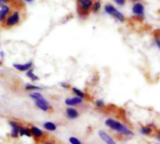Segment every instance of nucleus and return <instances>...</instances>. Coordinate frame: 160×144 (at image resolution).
I'll return each instance as SVG.
<instances>
[{
	"instance_id": "obj_24",
	"label": "nucleus",
	"mask_w": 160,
	"mask_h": 144,
	"mask_svg": "<svg viewBox=\"0 0 160 144\" xmlns=\"http://www.w3.org/2000/svg\"><path fill=\"white\" fill-rule=\"evenodd\" d=\"M60 85H61L62 88H64V89H69V88H70V85H69L68 83H67V82H61Z\"/></svg>"
},
{
	"instance_id": "obj_30",
	"label": "nucleus",
	"mask_w": 160,
	"mask_h": 144,
	"mask_svg": "<svg viewBox=\"0 0 160 144\" xmlns=\"http://www.w3.org/2000/svg\"><path fill=\"white\" fill-rule=\"evenodd\" d=\"M26 1H32V0H26Z\"/></svg>"
},
{
	"instance_id": "obj_13",
	"label": "nucleus",
	"mask_w": 160,
	"mask_h": 144,
	"mask_svg": "<svg viewBox=\"0 0 160 144\" xmlns=\"http://www.w3.org/2000/svg\"><path fill=\"white\" fill-rule=\"evenodd\" d=\"M132 12H133V14H135L137 16L142 17L144 15V6L140 2H137L132 7Z\"/></svg>"
},
{
	"instance_id": "obj_25",
	"label": "nucleus",
	"mask_w": 160,
	"mask_h": 144,
	"mask_svg": "<svg viewBox=\"0 0 160 144\" xmlns=\"http://www.w3.org/2000/svg\"><path fill=\"white\" fill-rule=\"evenodd\" d=\"M154 137H155L158 141H159L160 142V128H158V130H157L156 134L154 135Z\"/></svg>"
},
{
	"instance_id": "obj_29",
	"label": "nucleus",
	"mask_w": 160,
	"mask_h": 144,
	"mask_svg": "<svg viewBox=\"0 0 160 144\" xmlns=\"http://www.w3.org/2000/svg\"><path fill=\"white\" fill-rule=\"evenodd\" d=\"M0 54H1V56H2V58H4V52H0Z\"/></svg>"
},
{
	"instance_id": "obj_3",
	"label": "nucleus",
	"mask_w": 160,
	"mask_h": 144,
	"mask_svg": "<svg viewBox=\"0 0 160 144\" xmlns=\"http://www.w3.org/2000/svg\"><path fill=\"white\" fill-rule=\"evenodd\" d=\"M78 11L81 15H88V11L93 7L92 0H77Z\"/></svg>"
},
{
	"instance_id": "obj_14",
	"label": "nucleus",
	"mask_w": 160,
	"mask_h": 144,
	"mask_svg": "<svg viewBox=\"0 0 160 144\" xmlns=\"http://www.w3.org/2000/svg\"><path fill=\"white\" fill-rule=\"evenodd\" d=\"M71 91H72V93L74 94L75 97H80V98H82L83 100L87 99V95L82 90L79 89L78 87H71Z\"/></svg>"
},
{
	"instance_id": "obj_20",
	"label": "nucleus",
	"mask_w": 160,
	"mask_h": 144,
	"mask_svg": "<svg viewBox=\"0 0 160 144\" xmlns=\"http://www.w3.org/2000/svg\"><path fill=\"white\" fill-rule=\"evenodd\" d=\"M95 106L97 107V109H98V110H100V111H102V110H104V109L107 108L106 103H105L104 100H102V99H97V100L95 101Z\"/></svg>"
},
{
	"instance_id": "obj_12",
	"label": "nucleus",
	"mask_w": 160,
	"mask_h": 144,
	"mask_svg": "<svg viewBox=\"0 0 160 144\" xmlns=\"http://www.w3.org/2000/svg\"><path fill=\"white\" fill-rule=\"evenodd\" d=\"M20 21V16L18 12H14L13 14H11L6 21V26H13L15 24H17Z\"/></svg>"
},
{
	"instance_id": "obj_19",
	"label": "nucleus",
	"mask_w": 160,
	"mask_h": 144,
	"mask_svg": "<svg viewBox=\"0 0 160 144\" xmlns=\"http://www.w3.org/2000/svg\"><path fill=\"white\" fill-rule=\"evenodd\" d=\"M26 76L32 81V82H37V81H38L39 80V78L35 74V72H34V70H33V68H31V69H29L28 71H26Z\"/></svg>"
},
{
	"instance_id": "obj_27",
	"label": "nucleus",
	"mask_w": 160,
	"mask_h": 144,
	"mask_svg": "<svg viewBox=\"0 0 160 144\" xmlns=\"http://www.w3.org/2000/svg\"><path fill=\"white\" fill-rule=\"evenodd\" d=\"M114 1H115V3H116L117 5H119V6H123V5L126 4V0H114Z\"/></svg>"
},
{
	"instance_id": "obj_28",
	"label": "nucleus",
	"mask_w": 160,
	"mask_h": 144,
	"mask_svg": "<svg viewBox=\"0 0 160 144\" xmlns=\"http://www.w3.org/2000/svg\"><path fill=\"white\" fill-rule=\"evenodd\" d=\"M7 0H0V6H3V4L6 2Z\"/></svg>"
},
{
	"instance_id": "obj_16",
	"label": "nucleus",
	"mask_w": 160,
	"mask_h": 144,
	"mask_svg": "<svg viewBox=\"0 0 160 144\" xmlns=\"http://www.w3.org/2000/svg\"><path fill=\"white\" fill-rule=\"evenodd\" d=\"M20 137H27V138H31V132H30V128L26 127H22L21 130H20Z\"/></svg>"
},
{
	"instance_id": "obj_1",
	"label": "nucleus",
	"mask_w": 160,
	"mask_h": 144,
	"mask_svg": "<svg viewBox=\"0 0 160 144\" xmlns=\"http://www.w3.org/2000/svg\"><path fill=\"white\" fill-rule=\"evenodd\" d=\"M105 126L113 133L116 134L118 138H131L134 136V132L128 127H127L123 122L113 119V118H107L105 120Z\"/></svg>"
},
{
	"instance_id": "obj_18",
	"label": "nucleus",
	"mask_w": 160,
	"mask_h": 144,
	"mask_svg": "<svg viewBox=\"0 0 160 144\" xmlns=\"http://www.w3.org/2000/svg\"><path fill=\"white\" fill-rule=\"evenodd\" d=\"M8 11H9L8 7L5 6V5L1 6V9H0V22H2L5 19V17L8 15Z\"/></svg>"
},
{
	"instance_id": "obj_2",
	"label": "nucleus",
	"mask_w": 160,
	"mask_h": 144,
	"mask_svg": "<svg viewBox=\"0 0 160 144\" xmlns=\"http://www.w3.org/2000/svg\"><path fill=\"white\" fill-rule=\"evenodd\" d=\"M29 97L31 99L34 100V103L36 105L37 108H38L40 111L44 112H49L52 110V107L51 105V103L49 102V100H47L43 95H41L38 91L37 92H31L29 94Z\"/></svg>"
},
{
	"instance_id": "obj_6",
	"label": "nucleus",
	"mask_w": 160,
	"mask_h": 144,
	"mask_svg": "<svg viewBox=\"0 0 160 144\" xmlns=\"http://www.w3.org/2000/svg\"><path fill=\"white\" fill-rule=\"evenodd\" d=\"M8 125L10 127V137L12 139H17L18 137H20V130L22 127V125H21L20 123H18L17 121H9Z\"/></svg>"
},
{
	"instance_id": "obj_31",
	"label": "nucleus",
	"mask_w": 160,
	"mask_h": 144,
	"mask_svg": "<svg viewBox=\"0 0 160 144\" xmlns=\"http://www.w3.org/2000/svg\"><path fill=\"white\" fill-rule=\"evenodd\" d=\"M135 1H137V0H135Z\"/></svg>"
},
{
	"instance_id": "obj_26",
	"label": "nucleus",
	"mask_w": 160,
	"mask_h": 144,
	"mask_svg": "<svg viewBox=\"0 0 160 144\" xmlns=\"http://www.w3.org/2000/svg\"><path fill=\"white\" fill-rule=\"evenodd\" d=\"M41 144H57L55 142L53 141H51V140H46V141H43Z\"/></svg>"
},
{
	"instance_id": "obj_10",
	"label": "nucleus",
	"mask_w": 160,
	"mask_h": 144,
	"mask_svg": "<svg viewBox=\"0 0 160 144\" xmlns=\"http://www.w3.org/2000/svg\"><path fill=\"white\" fill-rule=\"evenodd\" d=\"M98 136L101 139V141L105 144H117L111 135H109L107 132H105L103 130L98 131Z\"/></svg>"
},
{
	"instance_id": "obj_17",
	"label": "nucleus",
	"mask_w": 160,
	"mask_h": 144,
	"mask_svg": "<svg viewBox=\"0 0 160 144\" xmlns=\"http://www.w3.org/2000/svg\"><path fill=\"white\" fill-rule=\"evenodd\" d=\"M24 89L26 91H30V92H37V91H41L42 90L41 87L34 85V84H31V83H26L24 85Z\"/></svg>"
},
{
	"instance_id": "obj_15",
	"label": "nucleus",
	"mask_w": 160,
	"mask_h": 144,
	"mask_svg": "<svg viewBox=\"0 0 160 144\" xmlns=\"http://www.w3.org/2000/svg\"><path fill=\"white\" fill-rule=\"evenodd\" d=\"M42 126H43V128L49 132H54L57 130V125L53 122H45Z\"/></svg>"
},
{
	"instance_id": "obj_7",
	"label": "nucleus",
	"mask_w": 160,
	"mask_h": 144,
	"mask_svg": "<svg viewBox=\"0 0 160 144\" xmlns=\"http://www.w3.org/2000/svg\"><path fill=\"white\" fill-rule=\"evenodd\" d=\"M83 102H84L83 99H82V98H80L78 97H75V96L72 97H68V98L65 99V104L68 107H73V108L82 105Z\"/></svg>"
},
{
	"instance_id": "obj_21",
	"label": "nucleus",
	"mask_w": 160,
	"mask_h": 144,
	"mask_svg": "<svg viewBox=\"0 0 160 144\" xmlns=\"http://www.w3.org/2000/svg\"><path fill=\"white\" fill-rule=\"evenodd\" d=\"M101 7V2L99 0H97L93 3V11L94 12H98Z\"/></svg>"
},
{
	"instance_id": "obj_4",
	"label": "nucleus",
	"mask_w": 160,
	"mask_h": 144,
	"mask_svg": "<svg viewBox=\"0 0 160 144\" xmlns=\"http://www.w3.org/2000/svg\"><path fill=\"white\" fill-rule=\"evenodd\" d=\"M158 130V127L156 125L154 124H146V125H142L140 127V134L143 135V136H148V137H154V135L156 134Z\"/></svg>"
},
{
	"instance_id": "obj_9",
	"label": "nucleus",
	"mask_w": 160,
	"mask_h": 144,
	"mask_svg": "<svg viewBox=\"0 0 160 144\" xmlns=\"http://www.w3.org/2000/svg\"><path fill=\"white\" fill-rule=\"evenodd\" d=\"M30 128V132H31V135L32 137H34L36 140H42L46 134L44 131H42L40 128H38V127H35V126H32L29 127Z\"/></svg>"
},
{
	"instance_id": "obj_11",
	"label": "nucleus",
	"mask_w": 160,
	"mask_h": 144,
	"mask_svg": "<svg viewBox=\"0 0 160 144\" xmlns=\"http://www.w3.org/2000/svg\"><path fill=\"white\" fill-rule=\"evenodd\" d=\"M32 66H33V63L31 61L25 63V64H13V67L15 69H17L18 71H21V72H26L28 71L29 69L32 68Z\"/></svg>"
},
{
	"instance_id": "obj_5",
	"label": "nucleus",
	"mask_w": 160,
	"mask_h": 144,
	"mask_svg": "<svg viewBox=\"0 0 160 144\" xmlns=\"http://www.w3.org/2000/svg\"><path fill=\"white\" fill-rule=\"evenodd\" d=\"M105 11L108 13V14H110V15H112V17H114L115 19H117L118 21H120V22H124L125 21V16L123 15V13H121L119 10H117L112 5H111V4H107V5H105Z\"/></svg>"
},
{
	"instance_id": "obj_23",
	"label": "nucleus",
	"mask_w": 160,
	"mask_h": 144,
	"mask_svg": "<svg viewBox=\"0 0 160 144\" xmlns=\"http://www.w3.org/2000/svg\"><path fill=\"white\" fill-rule=\"evenodd\" d=\"M154 36H155V42H156V45L158 46V48L160 50V31L159 34H157V33L155 32Z\"/></svg>"
},
{
	"instance_id": "obj_22",
	"label": "nucleus",
	"mask_w": 160,
	"mask_h": 144,
	"mask_svg": "<svg viewBox=\"0 0 160 144\" xmlns=\"http://www.w3.org/2000/svg\"><path fill=\"white\" fill-rule=\"evenodd\" d=\"M68 141H69V143L70 144H83L78 138H76V137H70L68 139Z\"/></svg>"
},
{
	"instance_id": "obj_8",
	"label": "nucleus",
	"mask_w": 160,
	"mask_h": 144,
	"mask_svg": "<svg viewBox=\"0 0 160 144\" xmlns=\"http://www.w3.org/2000/svg\"><path fill=\"white\" fill-rule=\"evenodd\" d=\"M66 116L68 119L69 120H76L80 117V112L77 109L73 108V107H68L66 109Z\"/></svg>"
}]
</instances>
